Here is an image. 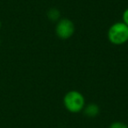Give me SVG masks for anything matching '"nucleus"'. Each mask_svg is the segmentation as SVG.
Listing matches in <instances>:
<instances>
[{
  "label": "nucleus",
  "instance_id": "obj_3",
  "mask_svg": "<svg viewBox=\"0 0 128 128\" xmlns=\"http://www.w3.org/2000/svg\"><path fill=\"white\" fill-rule=\"evenodd\" d=\"M75 24L70 18L59 20L55 26V34L60 39L68 40L75 34Z\"/></svg>",
  "mask_w": 128,
  "mask_h": 128
},
{
  "label": "nucleus",
  "instance_id": "obj_4",
  "mask_svg": "<svg viewBox=\"0 0 128 128\" xmlns=\"http://www.w3.org/2000/svg\"><path fill=\"white\" fill-rule=\"evenodd\" d=\"M82 110L84 112V115H86L87 117L94 118L98 115V113L100 112V109L98 107V105L96 104H89L84 106Z\"/></svg>",
  "mask_w": 128,
  "mask_h": 128
},
{
  "label": "nucleus",
  "instance_id": "obj_8",
  "mask_svg": "<svg viewBox=\"0 0 128 128\" xmlns=\"http://www.w3.org/2000/svg\"><path fill=\"white\" fill-rule=\"evenodd\" d=\"M1 26H2V23H1V21H0V28H1Z\"/></svg>",
  "mask_w": 128,
  "mask_h": 128
},
{
  "label": "nucleus",
  "instance_id": "obj_5",
  "mask_svg": "<svg viewBox=\"0 0 128 128\" xmlns=\"http://www.w3.org/2000/svg\"><path fill=\"white\" fill-rule=\"evenodd\" d=\"M46 15H48V18L49 20L57 22L59 20V18H60V12L56 8H51V9H49V11L48 12V14Z\"/></svg>",
  "mask_w": 128,
  "mask_h": 128
},
{
  "label": "nucleus",
  "instance_id": "obj_1",
  "mask_svg": "<svg viewBox=\"0 0 128 128\" xmlns=\"http://www.w3.org/2000/svg\"><path fill=\"white\" fill-rule=\"evenodd\" d=\"M63 104L70 112L78 113L84 110L85 106V99L81 92L77 90H70L64 96Z\"/></svg>",
  "mask_w": 128,
  "mask_h": 128
},
{
  "label": "nucleus",
  "instance_id": "obj_6",
  "mask_svg": "<svg viewBox=\"0 0 128 128\" xmlns=\"http://www.w3.org/2000/svg\"><path fill=\"white\" fill-rule=\"evenodd\" d=\"M109 128H128V126L122 122H114L110 124Z\"/></svg>",
  "mask_w": 128,
  "mask_h": 128
},
{
  "label": "nucleus",
  "instance_id": "obj_2",
  "mask_svg": "<svg viewBox=\"0 0 128 128\" xmlns=\"http://www.w3.org/2000/svg\"><path fill=\"white\" fill-rule=\"evenodd\" d=\"M107 35L112 44L123 45L128 41V26L124 22H117L109 28Z\"/></svg>",
  "mask_w": 128,
  "mask_h": 128
},
{
  "label": "nucleus",
  "instance_id": "obj_7",
  "mask_svg": "<svg viewBox=\"0 0 128 128\" xmlns=\"http://www.w3.org/2000/svg\"><path fill=\"white\" fill-rule=\"evenodd\" d=\"M123 22L128 26V8L123 12Z\"/></svg>",
  "mask_w": 128,
  "mask_h": 128
},
{
  "label": "nucleus",
  "instance_id": "obj_9",
  "mask_svg": "<svg viewBox=\"0 0 128 128\" xmlns=\"http://www.w3.org/2000/svg\"><path fill=\"white\" fill-rule=\"evenodd\" d=\"M0 46H1V38H0Z\"/></svg>",
  "mask_w": 128,
  "mask_h": 128
}]
</instances>
